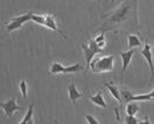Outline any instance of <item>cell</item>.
<instances>
[{
  "label": "cell",
  "instance_id": "1",
  "mask_svg": "<svg viewBox=\"0 0 154 124\" xmlns=\"http://www.w3.org/2000/svg\"><path fill=\"white\" fill-rule=\"evenodd\" d=\"M113 62H115V55L103 56L95 59L91 62L90 68L92 69L94 73H109L112 72L113 69Z\"/></svg>",
  "mask_w": 154,
  "mask_h": 124
},
{
  "label": "cell",
  "instance_id": "2",
  "mask_svg": "<svg viewBox=\"0 0 154 124\" xmlns=\"http://www.w3.org/2000/svg\"><path fill=\"white\" fill-rule=\"evenodd\" d=\"M84 69V66L79 62H77L75 65L64 67L62 63L60 62H53L50 63L49 68V75H55V74H69V73H77Z\"/></svg>",
  "mask_w": 154,
  "mask_h": 124
},
{
  "label": "cell",
  "instance_id": "3",
  "mask_svg": "<svg viewBox=\"0 0 154 124\" xmlns=\"http://www.w3.org/2000/svg\"><path fill=\"white\" fill-rule=\"evenodd\" d=\"M120 95H122V100L123 102H133V101H154V89L148 93V94H140V95H134L132 91H128L125 89L120 90Z\"/></svg>",
  "mask_w": 154,
  "mask_h": 124
},
{
  "label": "cell",
  "instance_id": "4",
  "mask_svg": "<svg viewBox=\"0 0 154 124\" xmlns=\"http://www.w3.org/2000/svg\"><path fill=\"white\" fill-rule=\"evenodd\" d=\"M131 6H132V2H130V1L125 2L120 8H118V11H116L115 13L111 15L110 21H113V22H123V21H125L130 17Z\"/></svg>",
  "mask_w": 154,
  "mask_h": 124
},
{
  "label": "cell",
  "instance_id": "5",
  "mask_svg": "<svg viewBox=\"0 0 154 124\" xmlns=\"http://www.w3.org/2000/svg\"><path fill=\"white\" fill-rule=\"evenodd\" d=\"M32 15H33V13L28 12V13H26L23 15H20V17H17V18H12L10 22H7V28H6L7 32H13L15 29L21 28L25 22L32 20Z\"/></svg>",
  "mask_w": 154,
  "mask_h": 124
},
{
  "label": "cell",
  "instance_id": "6",
  "mask_svg": "<svg viewBox=\"0 0 154 124\" xmlns=\"http://www.w3.org/2000/svg\"><path fill=\"white\" fill-rule=\"evenodd\" d=\"M140 54L146 59V61H147L148 66H149V68H151V81H149V83L152 84V83H153V81H154V65H153V59H152V50H151V46H149V43H148V40H147V39L145 40L144 48L141 49Z\"/></svg>",
  "mask_w": 154,
  "mask_h": 124
},
{
  "label": "cell",
  "instance_id": "7",
  "mask_svg": "<svg viewBox=\"0 0 154 124\" xmlns=\"http://www.w3.org/2000/svg\"><path fill=\"white\" fill-rule=\"evenodd\" d=\"M0 107H1V109H2V111H4V114L6 115L7 117H11L15 111L22 109L20 105L17 104V101H15L14 97L8 100V101H6V102H2V103L0 104Z\"/></svg>",
  "mask_w": 154,
  "mask_h": 124
},
{
  "label": "cell",
  "instance_id": "8",
  "mask_svg": "<svg viewBox=\"0 0 154 124\" xmlns=\"http://www.w3.org/2000/svg\"><path fill=\"white\" fill-rule=\"evenodd\" d=\"M68 89V95H69V98H70V101L72 102V103H75L78 98H81V97H83V93H81L78 89H77V87L75 86V83H69L67 87Z\"/></svg>",
  "mask_w": 154,
  "mask_h": 124
},
{
  "label": "cell",
  "instance_id": "9",
  "mask_svg": "<svg viewBox=\"0 0 154 124\" xmlns=\"http://www.w3.org/2000/svg\"><path fill=\"white\" fill-rule=\"evenodd\" d=\"M135 50L134 49H130V50H127V52H120L119 54H120V57H122V61H123V74L126 72V69L127 67L130 66V63H131V60H132V57L134 55Z\"/></svg>",
  "mask_w": 154,
  "mask_h": 124
},
{
  "label": "cell",
  "instance_id": "10",
  "mask_svg": "<svg viewBox=\"0 0 154 124\" xmlns=\"http://www.w3.org/2000/svg\"><path fill=\"white\" fill-rule=\"evenodd\" d=\"M45 26L49 29H53V30H55V32H57L60 33L63 38H66V35H64V33L62 32V30H60L57 27V24H56V19H55V17L53 15V14H48V15H46V24H45Z\"/></svg>",
  "mask_w": 154,
  "mask_h": 124
},
{
  "label": "cell",
  "instance_id": "11",
  "mask_svg": "<svg viewBox=\"0 0 154 124\" xmlns=\"http://www.w3.org/2000/svg\"><path fill=\"white\" fill-rule=\"evenodd\" d=\"M82 49L84 52V57H85V61H87V68H90V65H91V62H92L95 55H96V53L89 47L88 45H84V43L82 45Z\"/></svg>",
  "mask_w": 154,
  "mask_h": 124
},
{
  "label": "cell",
  "instance_id": "12",
  "mask_svg": "<svg viewBox=\"0 0 154 124\" xmlns=\"http://www.w3.org/2000/svg\"><path fill=\"white\" fill-rule=\"evenodd\" d=\"M105 88L109 89V91H110V94L112 95V97H115L116 100L118 101V102H120L122 103V95H120V90L118 89V87H116L113 84V82H109V83H105Z\"/></svg>",
  "mask_w": 154,
  "mask_h": 124
},
{
  "label": "cell",
  "instance_id": "13",
  "mask_svg": "<svg viewBox=\"0 0 154 124\" xmlns=\"http://www.w3.org/2000/svg\"><path fill=\"white\" fill-rule=\"evenodd\" d=\"M90 101L92 102V103H95L97 104L98 107H102V108H106V103H105V100H104V97H103V91H98L96 95H91L90 97Z\"/></svg>",
  "mask_w": 154,
  "mask_h": 124
},
{
  "label": "cell",
  "instance_id": "14",
  "mask_svg": "<svg viewBox=\"0 0 154 124\" xmlns=\"http://www.w3.org/2000/svg\"><path fill=\"white\" fill-rule=\"evenodd\" d=\"M127 43H128V47L130 49L135 47H139L141 46V40L139 39L138 35H133V34H130L127 35Z\"/></svg>",
  "mask_w": 154,
  "mask_h": 124
},
{
  "label": "cell",
  "instance_id": "15",
  "mask_svg": "<svg viewBox=\"0 0 154 124\" xmlns=\"http://www.w3.org/2000/svg\"><path fill=\"white\" fill-rule=\"evenodd\" d=\"M139 111H140V108H139V104H138V103H135V101L127 103V105H126V114L127 115L135 116Z\"/></svg>",
  "mask_w": 154,
  "mask_h": 124
},
{
  "label": "cell",
  "instance_id": "16",
  "mask_svg": "<svg viewBox=\"0 0 154 124\" xmlns=\"http://www.w3.org/2000/svg\"><path fill=\"white\" fill-rule=\"evenodd\" d=\"M33 108H34V103H30L28 107V110L25 115V117L20 121V124H27V123H33Z\"/></svg>",
  "mask_w": 154,
  "mask_h": 124
},
{
  "label": "cell",
  "instance_id": "17",
  "mask_svg": "<svg viewBox=\"0 0 154 124\" xmlns=\"http://www.w3.org/2000/svg\"><path fill=\"white\" fill-rule=\"evenodd\" d=\"M32 21L36 22V24H38V25L45 26V24H46V15H41V14H33V15H32Z\"/></svg>",
  "mask_w": 154,
  "mask_h": 124
},
{
  "label": "cell",
  "instance_id": "18",
  "mask_svg": "<svg viewBox=\"0 0 154 124\" xmlns=\"http://www.w3.org/2000/svg\"><path fill=\"white\" fill-rule=\"evenodd\" d=\"M89 47L91 48V49H92V50H94L96 54L103 53V48H100L99 46H98V43H97L96 41H95V39H94V40L91 39V40L89 41Z\"/></svg>",
  "mask_w": 154,
  "mask_h": 124
},
{
  "label": "cell",
  "instance_id": "19",
  "mask_svg": "<svg viewBox=\"0 0 154 124\" xmlns=\"http://www.w3.org/2000/svg\"><path fill=\"white\" fill-rule=\"evenodd\" d=\"M125 123L126 124H139L140 123V121H139L135 116H132V115H126Z\"/></svg>",
  "mask_w": 154,
  "mask_h": 124
},
{
  "label": "cell",
  "instance_id": "20",
  "mask_svg": "<svg viewBox=\"0 0 154 124\" xmlns=\"http://www.w3.org/2000/svg\"><path fill=\"white\" fill-rule=\"evenodd\" d=\"M20 90H21V94L23 96V98H27V82L25 81V80H22L21 82H20Z\"/></svg>",
  "mask_w": 154,
  "mask_h": 124
},
{
  "label": "cell",
  "instance_id": "21",
  "mask_svg": "<svg viewBox=\"0 0 154 124\" xmlns=\"http://www.w3.org/2000/svg\"><path fill=\"white\" fill-rule=\"evenodd\" d=\"M85 119H87V122L89 124H99V121H97L96 117H94L91 115H87L85 116Z\"/></svg>",
  "mask_w": 154,
  "mask_h": 124
},
{
  "label": "cell",
  "instance_id": "22",
  "mask_svg": "<svg viewBox=\"0 0 154 124\" xmlns=\"http://www.w3.org/2000/svg\"><path fill=\"white\" fill-rule=\"evenodd\" d=\"M95 41H96L97 43H99V42H103V41H105V35L102 33V34H99L97 38H95Z\"/></svg>",
  "mask_w": 154,
  "mask_h": 124
},
{
  "label": "cell",
  "instance_id": "23",
  "mask_svg": "<svg viewBox=\"0 0 154 124\" xmlns=\"http://www.w3.org/2000/svg\"><path fill=\"white\" fill-rule=\"evenodd\" d=\"M96 1H98V2H100V0H96Z\"/></svg>",
  "mask_w": 154,
  "mask_h": 124
},
{
  "label": "cell",
  "instance_id": "24",
  "mask_svg": "<svg viewBox=\"0 0 154 124\" xmlns=\"http://www.w3.org/2000/svg\"><path fill=\"white\" fill-rule=\"evenodd\" d=\"M115 1H116V0H112V2H115Z\"/></svg>",
  "mask_w": 154,
  "mask_h": 124
}]
</instances>
